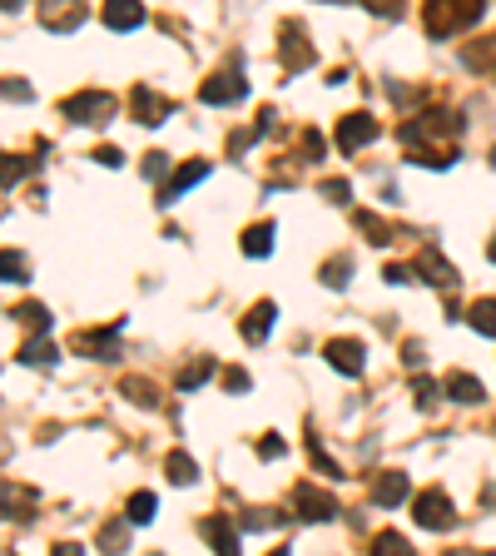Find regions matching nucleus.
<instances>
[{"label": "nucleus", "mask_w": 496, "mask_h": 556, "mask_svg": "<svg viewBox=\"0 0 496 556\" xmlns=\"http://www.w3.org/2000/svg\"><path fill=\"white\" fill-rule=\"evenodd\" d=\"M248 95V80L239 70H224V75H209L204 85H199V100L204 105H239Z\"/></svg>", "instance_id": "nucleus-8"}, {"label": "nucleus", "mask_w": 496, "mask_h": 556, "mask_svg": "<svg viewBox=\"0 0 496 556\" xmlns=\"http://www.w3.org/2000/svg\"><path fill=\"white\" fill-rule=\"evenodd\" d=\"M402 363H407V368H422V363H427V348H422V338H407V343H402Z\"/></svg>", "instance_id": "nucleus-41"}, {"label": "nucleus", "mask_w": 496, "mask_h": 556, "mask_svg": "<svg viewBox=\"0 0 496 556\" xmlns=\"http://www.w3.org/2000/svg\"><path fill=\"white\" fill-rule=\"evenodd\" d=\"M437 398H442V388H437V383L417 368V378H412V403H417L422 413H432V408H437Z\"/></svg>", "instance_id": "nucleus-28"}, {"label": "nucleus", "mask_w": 496, "mask_h": 556, "mask_svg": "<svg viewBox=\"0 0 496 556\" xmlns=\"http://www.w3.org/2000/svg\"><path fill=\"white\" fill-rule=\"evenodd\" d=\"M120 393L134 403V408H144V413H154V408H159V393H154V383H149V378H124Z\"/></svg>", "instance_id": "nucleus-24"}, {"label": "nucleus", "mask_w": 496, "mask_h": 556, "mask_svg": "<svg viewBox=\"0 0 496 556\" xmlns=\"http://www.w3.org/2000/svg\"><path fill=\"white\" fill-rule=\"evenodd\" d=\"M0 269H5V283H25V278H30V259H25V254H15V249H5V254H0Z\"/></svg>", "instance_id": "nucleus-32"}, {"label": "nucleus", "mask_w": 496, "mask_h": 556, "mask_svg": "<svg viewBox=\"0 0 496 556\" xmlns=\"http://www.w3.org/2000/svg\"><path fill=\"white\" fill-rule=\"evenodd\" d=\"M487 259H492V264H496V239H492V244H487Z\"/></svg>", "instance_id": "nucleus-51"}, {"label": "nucleus", "mask_w": 496, "mask_h": 556, "mask_svg": "<svg viewBox=\"0 0 496 556\" xmlns=\"http://www.w3.org/2000/svg\"><path fill=\"white\" fill-rule=\"evenodd\" d=\"M80 358H95V363H115L120 358V328H105V333H75V343H70Z\"/></svg>", "instance_id": "nucleus-10"}, {"label": "nucleus", "mask_w": 496, "mask_h": 556, "mask_svg": "<svg viewBox=\"0 0 496 556\" xmlns=\"http://www.w3.org/2000/svg\"><path fill=\"white\" fill-rule=\"evenodd\" d=\"M224 388L229 393H248V373L244 368H224Z\"/></svg>", "instance_id": "nucleus-43"}, {"label": "nucleus", "mask_w": 496, "mask_h": 556, "mask_svg": "<svg viewBox=\"0 0 496 556\" xmlns=\"http://www.w3.org/2000/svg\"><path fill=\"white\" fill-rule=\"evenodd\" d=\"M164 174H174V169H169V154H149V159H144V179H164Z\"/></svg>", "instance_id": "nucleus-42"}, {"label": "nucleus", "mask_w": 496, "mask_h": 556, "mask_svg": "<svg viewBox=\"0 0 496 556\" xmlns=\"http://www.w3.org/2000/svg\"><path fill=\"white\" fill-rule=\"evenodd\" d=\"M25 174H30V164H25L20 154H5V194H10V189H15V179H25Z\"/></svg>", "instance_id": "nucleus-39"}, {"label": "nucleus", "mask_w": 496, "mask_h": 556, "mask_svg": "<svg viewBox=\"0 0 496 556\" xmlns=\"http://www.w3.org/2000/svg\"><path fill=\"white\" fill-rule=\"evenodd\" d=\"M303 159H308V164L328 159V139L318 135V130H303Z\"/></svg>", "instance_id": "nucleus-37"}, {"label": "nucleus", "mask_w": 496, "mask_h": 556, "mask_svg": "<svg viewBox=\"0 0 496 556\" xmlns=\"http://www.w3.org/2000/svg\"><path fill=\"white\" fill-rule=\"evenodd\" d=\"M308 452H313V462H318V472H338V467L328 462V452L318 447V437H313V432H308Z\"/></svg>", "instance_id": "nucleus-46"}, {"label": "nucleus", "mask_w": 496, "mask_h": 556, "mask_svg": "<svg viewBox=\"0 0 496 556\" xmlns=\"http://www.w3.org/2000/svg\"><path fill=\"white\" fill-rule=\"evenodd\" d=\"M15 358H20L25 368H50V363L60 358V348L50 343V333H35L30 343H20V353H15Z\"/></svg>", "instance_id": "nucleus-20"}, {"label": "nucleus", "mask_w": 496, "mask_h": 556, "mask_svg": "<svg viewBox=\"0 0 496 556\" xmlns=\"http://www.w3.org/2000/svg\"><path fill=\"white\" fill-rule=\"evenodd\" d=\"M278 522H283L278 512H268V507H258V512H248V517H244V522H239V527H244V532H273Z\"/></svg>", "instance_id": "nucleus-34"}, {"label": "nucleus", "mask_w": 496, "mask_h": 556, "mask_svg": "<svg viewBox=\"0 0 496 556\" xmlns=\"http://www.w3.org/2000/svg\"><path fill=\"white\" fill-rule=\"evenodd\" d=\"M407 497H412L407 472H377V482H372V502L377 507H402Z\"/></svg>", "instance_id": "nucleus-15"}, {"label": "nucleus", "mask_w": 496, "mask_h": 556, "mask_svg": "<svg viewBox=\"0 0 496 556\" xmlns=\"http://www.w3.org/2000/svg\"><path fill=\"white\" fill-rule=\"evenodd\" d=\"M239 532H244V527H234V522H224V517H204V522H199V537H204L214 552H229V556L239 552Z\"/></svg>", "instance_id": "nucleus-17"}, {"label": "nucleus", "mask_w": 496, "mask_h": 556, "mask_svg": "<svg viewBox=\"0 0 496 556\" xmlns=\"http://www.w3.org/2000/svg\"><path fill=\"white\" fill-rule=\"evenodd\" d=\"M422 25L432 40H452L462 25H457V0H422Z\"/></svg>", "instance_id": "nucleus-12"}, {"label": "nucleus", "mask_w": 496, "mask_h": 556, "mask_svg": "<svg viewBox=\"0 0 496 556\" xmlns=\"http://www.w3.org/2000/svg\"><path fill=\"white\" fill-rule=\"evenodd\" d=\"M333 5H348V0H333Z\"/></svg>", "instance_id": "nucleus-53"}, {"label": "nucleus", "mask_w": 496, "mask_h": 556, "mask_svg": "<svg viewBox=\"0 0 496 556\" xmlns=\"http://www.w3.org/2000/svg\"><path fill=\"white\" fill-rule=\"evenodd\" d=\"M496 60V40H482V45H462V65L467 70H487Z\"/></svg>", "instance_id": "nucleus-31"}, {"label": "nucleus", "mask_w": 496, "mask_h": 556, "mask_svg": "<svg viewBox=\"0 0 496 556\" xmlns=\"http://www.w3.org/2000/svg\"><path fill=\"white\" fill-rule=\"evenodd\" d=\"M353 219H358V229H363L368 244H392V224H387V219H377V214H368V209H358Z\"/></svg>", "instance_id": "nucleus-27"}, {"label": "nucleus", "mask_w": 496, "mask_h": 556, "mask_svg": "<svg viewBox=\"0 0 496 556\" xmlns=\"http://www.w3.org/2000/svg\"><path fill=\"white\" fill-rule=\"evenodd\" d=\"M293 507H298L303 522H333V517H338V497L323 492V487H313V482H298V487H293Z\"/></svg>", "instance_id": "nucleus-5"}, {"label": "nucleus", "mask_w": 496, "mask_h": 556, "mask_svg": "<svg viewBox=\"0 0 496 556\" xmlns=\"http://www.w3.org/2000/svg\"><path fill=\"white\" fill-rule=\"evenodd\" d=\"M372 552H382V556H407V537H402V532H377Z\"/></svg>", "instance_id": "nucleus-35"}, {"label": "nucleus", "mask_w": 496, "mask_h": 556, "mask_svg": "<svg viewBox=\"0 0 496 556\" xmlns=\"http://www.w3.org/2000/svg\"><path fill=\"white\" fill-rule=\"evenodd\" d=\"M323 288H348V278H353V259H348V254H338V259H328V264H323Z\"/></svg>", "instance_id": "nucleus-30"}, {"label": "nucleus", "mask_w": 496, "mask_h": 556, "mask_svg": "<svg viewBox=\"0 0 496 556\" xmlns=\"http://www.w3.org/2000/svg\"><path fill=\"white\" fill-rule=\"evenodd\" d=\"M467 323H472L482 338H496V298H477L472 313H467Z\"/></svg>", "instance_id": "nucleus-25"}, {"label": "nucleus", "mask_w": 496, "mask_h": 556, "mask_svg": "<svg viewBox=\"0 0 496 556\" xmlns=\"http://www.w3.org/2000/svg\"><path fill=\"white\" fill-rule=\"evenodd\" d=\"M129 110H134V120H139V125H149V130H154V125H164V120L174 115V105H169V100H159L149 85H134Z\"/></svg>", "instance_id": "nucleus-13"}, {"label": "nucleus", "mask_w": 496, "mask_h": 556, "mask_svg": "<svg viewBox=\"0 0 496 556\" xmlns=\"http://www.w3.org/2000/svg\"><path fill=\"white\" fill-rule=\"evenodd\" d=\"M214 378V358H194L184 373H179V393H194V388H204Z\"/></svg>", "instance_id": "nucleus-26"}, {"label": "nucleus", "mask_w": 496, "mask_h": 556, "mask_svg": "<svg viewBox=\"0 0 496 556\" xmlns=\"http://www.w3.org/2000/svg\"><path fill=\"white\" fill-rule=\"evenodd\" d=\"M387 283H412V269L407 264H387Z\"/></svg>", "instance_id": "nucleus-48"}, {"label": "nucleus", "mask_w": 496, "mask_h": 556, "mask_svg": "<svg viewBox=\"0 0 496 556\" xmlns=\"http://www.w3.org/2000/svg\"><path fill=\"white\" fill-rule=\"evenodd\" d=\"M492 169H496V149H492Z\"/></svg>", "instance_id": "nucleus-52"}, {"label": "nucleus", "mask_w": 496, "mask_h": 556, "mask_svg": "<svg viewBox=\"0 0 496 556\" xmlns=\"http://www.w3.org/2000/svg\"><path fill=\"white\" fill-rule=\"evenodd\" d=\"M258 452H263V457H283V452H288V442H283L278 432H268V437L258 442Z\"/></svg>", "instance_id": "nucleus-44"}, {"label": "nucleus", "mask_w": 496, "mask_h": 556, "mask_svg": "<svg viewBox=\"0 0 496 556\" xmlns=\"http://www.w3.org/2000/svg\"><path fill=\"white\" fill-rule=\"evenodd\" d=\"M149 15H144V5L139 0H105V25L110 30H139Z\"/></svg>", "instance_id": "nucleus-19"}, {"label": "nucleus", "mask_w": 496, "mask_h": 556, "mask_svg": "<svg viewBox=\"0 0 496 556\" xmlns=\"http://www.w3.org/2000/svg\"><path fill=\"white\" fill-rule=\"evenodd\" d=\"M482 502H487V507H496V482L487 487V492H482Z\"/></svg>", "instance_id": "nucleus-49"}, {"label": "nucleus", "mask_w": 496, "mask_h": 556, "mask_svg": "<svg viewBox=\"0 0 496 556\" xmlns=\"http://www.w3.org/2000/svg\"><path fill=\"white\" fill-rule=\"evenodd\" d=\"M323 358H328V368L343 373V378H363V368H368V353H363L358 338H333V343L323 348Z\"/></svg>", "instance_id": "nucleus-7"}, {"label": "nucleus", "mask_w": 496, "mask_h": 556, "mask_svg": "<svg viewBox=\"0 0 496 556\" xmlns=\"http://www.w3.org/2000/svg\"><path fill=\"white\" fill-rule=\"evenodd\" d=\"M278 60H283L288 75H298V70H308V65L318 60V50H313V40H308V30H303L298 20H283V25H278Z\"/></svg>", "instance_id": "nucleus-3"}, {"label": "nucleus", "mask_w": 496, "mask_h": 556, "mask_svg": "<svg viewBox=\"0 0 496 556\" xmlns=\"http://www.w3.org/2000/svg\"><path fill=\"white\" fill-rule=\"evenodd\" d=\"M442 393H447L452 403H462V408H477V403L487 398V393H482V383H477L472 373H457V368L447 373V383H442Z\"/></svg>", "instance_id": "nucleus-18"}, {"label": "nucleus", "mask_w": 496, "mask_h": 556, "mask_svg": "<svg viewBox=\"0 0 496 556\" xmlns=\"http://www.w3.org/2000/svg\"><path fill=\"white\" fill-rule=\"evenodd\" d=\"M10 318H15L20 328H30V333H50V308H45V303H15Z\"/></svg>", "instance_id": "nucleus-22"}, {"label": "nucleus", "mask_w": 496, "mask_h": 556, "mask_svg": "<svg viewBox=\"0 0 496 556\" xmlns=\"http://www.w3.org/2000/svg\"><path fill=\"white\" fill-rule=\"evenodd\" d=\"M239 249H244V259H268V254H273V224H268V219H263V224H248Z\"/></svg>", "instance_id": "nucleus-21"}, {"label": "nucleus", "mask_w": 496, "mask_h": 556, "mask_svg": "<svg viewBox=\"0 0 496 556\" xmlns=\"http://www.w3.org/2000/svg\"><path fill=\"white\" fill-rule=\"evenodd\" d=\"M412 269L427 278L432 288H452V283H457V269H452V264L442 259V249H432V244H427V249L417 254V264H412Z\"/></svg>", "instance_id": "nucleus-16"}, {"label": "nucleus", "mask_w": 496, "mask_h": 556, "mask_svg": "<svg viewBox=\"0 0 496 556\" xmlns=\"http://www.w3.org/2000/svg\"><path fill=\"white\" fill-rule=\"evenodd\" d=\"M0 5H5V15H15V10H20V0H0Z\"/></svg>", "instance_id": "nucleus-50"}, {"label": "nucleus", "mask_w": 496, "mask_h": 556, "mask_svg": "<svg viewBox=\"0 0 496 556\" xmlns=\"http://www.w3.org/2000/svg\"><path fill=\"white\" fill-rule=\"evenodd\" d=\"M95 159H100V164H110V169H120L124 149H115V144H100V149H95Z\"/></svg>", "instance_id": "nucleus-45"}, {"label": "nucleus", "mask_w": 496, "mask_h": 556, "mask_svg": "<svg viewBox=\"0 0 496 556\" xmlns=\"http://www.w3.org/2000/svg\"><path fill=\"white\" fill-rule=\"evenodd\" d=\"M40 25L50 35H70L85 25V0H40Z\"/></svg>", "instance_id": "nucleus-6"}, {"label": "nucleus", "mask_w": 496, "mask_h": 556, "mask_svg": "<svg viewBox=\"0 0 496 556\" xmlns=\"http://www.w3.org/2000/svg\"><path fill=\"white\" fill-rule=\"evenodd\" d=\"M5 100H30V85L25 80H5Z\"/></svg>", "instance_id": "nucleus-47"}, {"label": "nucleus", "mask_w": 496, "mask_h": 556, "mask_svg": "<svg viewBox=\"0 0 496 556\" xmlns=\"http://www.w3.org/2000/svg\"><path fill=\"white\" fill-rule=\"evenodd\" d=\"M154 507H159V502H154V492H134V497H129V507H124V517H129L134 527H149V522H154Z\"/></svg>", "instance_id": "nucleus-29"}, {"label": "nucleus", "mask_w": 496, "mask_h": 556, "mask_svg": "<svg viewBox=\"0 0 496 556\" xmlns=\"http://www.w3.org/2000/svg\"><path fill=\"white\" fill-rule=\"evenodd\" d=\"M129 527H134L129 517H124V522H110V527L100 532V547H105V552H124V542H129Z\"/></svg>", "instance_id": "nucleus-33"}, {"label": "nucleus", "mask_w": 496, "mask_h": 556, "mask_svg": "<svg viewBox=\"0 0 496 556\" xmlns=\"http://www.w3.org/2000/svg\"><path fill=\"white\" fill-rule=\"evenodd\" d=\"M164 477H169L174 487H194V482H199V467H194V457H189V452H169Z\"/></svg>", "instance_id": "nucleus-23"}, {"label": "nucleus", "mask_w": 496, "mask_h": 556, "mask_svg": "<svg viewBox=\"0 0 496 556\" xmlns=\"http://www.w3.org/2000/svg\"><path fill=\"white\" fill-rule=\"evenodd\" d=\"M209 179V159H189V164H179L169 179H164V189H159V209H169L179 194H189L194 184H204Z\"/></svg>", "instance_id": "nucleus-9"}, {"label": "nucleus", "mask_w": 496, "mask_h": 556, "mask_svg": "<svg viewBox=\"0 0 496 556\" xmlns=\"http://www.w3.org/2000/svg\"><path fill=\"white\" fill-rule=\"evenodd\" d=\"M467 130V120L457 115V110H427V115H417V120H407L402 125V144H407V164H427V169H452V144L442 149H432V139H462Z\"/></svg>", "instance_id": "nucleus-1"}, {"label": "nucleus", "mask_w": 496, "mask_h": 556, "mask_svg": "<svg viewBox=\"0 0 496 556\" xmlns=\"http://www.w3.org/2000/svg\"><path fill=\"white\" fill-rule=\"evenodd\" d=\"M412 517H417V527H427V532H447V527L457 522V507H452V497H447L442 487H427V492H417Z\"/></svg>", "instance_id": "nucleus-4"}, {"label": "nucleus", "mask_w": 496, "mask_h": 556, "mask_svg": "<svg viewBox=\"0 0 496 556\" xmlns=\"http://www.w3.org/2000/svg\"><path fill=\"white\" fill-rule=\"evenodd\" d=\"M482 15H487V0H457V25L462 30H472Z\"/></svg>", "instance_id": "nucleus-36"}, {"label": "nucleus", "mask_w": 496, "mask_h": 556, "mask_svg": "<svg viewBox=\"0 0 496 556\" xmlns=\"http://www.w3.org/2000/svg\"><path fill=\"white\" fill-rule=\"evenodd\" d=\"M372 15H382V20H397L402 10H407V0H363Z\"/></svg>", "instance_id": "nucleus-40"}, {"label": "nucleus", "mask_w": 496, "mask_h": 556, "mask_svg": "<svg viewBox=\"0 0 496 556\" xmlns=\"http://www.w3.org/2000/svg\"><path fill=\"white\" fill-rule=\"evenodd\" d=\"M377 139V120H372L368 110H353V115H343L338 120V149L343 154H353V149H363Z\"/></svg>", "instance_id": "nucleus-11"}, {"label": "nucleus", "mask_w": 496, "mask_h": 556, "mask_svg": "<svg viewBox=\"0 0 496 556\" xmlns=\"http://www.w3.org/2000/svg\"><path fill=\"white\" fill-rule=\"evenodd\" d=\"M273 318H278V303L273 298H258L253 308L244 313V323H239V333H244V343H268V333H273Z\"/></svg>", "instance_id": "nucleus-14"}, {"label": "nucleus", "mask_w": 496, "mask_h": 556, "mask_svg": "<svg viewBox=\"0 0 496 556\" xmlns=\"http://www.w3.org/2000/svg\"><path fill=\"white\" fill-rule=\"evenodd\" d=\"M115 110H120V100H115L110 90H80V95H70V100L60 105V115H65L70 125H110Z\"/></svg>", "instance_id": "nucleus-2"}, {"label": "nucleus", "mask_w": 496, "mask_h": 556, "mask_svg": "<svg viewBox=\"0 0 496 556\" xmlns=\"http://www.w3.org/2000/svg\"><path fill=\"white\" fill-rule=\"evenodd\" d=\"M323 199L328 204H353V184L348 179H323Z\"/></svg>", "instance_id": "nucleus-38"}]
</instances>
